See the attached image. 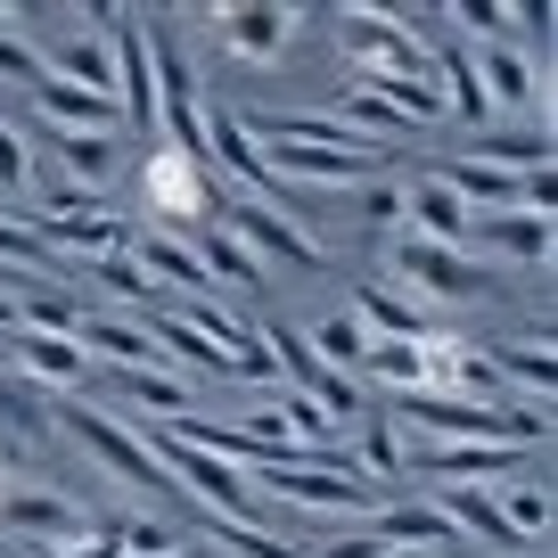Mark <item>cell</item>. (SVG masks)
I'll return each mask as SVG.
<instances>
[{"label": "cell", "instance_id": "7a4b0ae2", "mask_svg": "<svg viewBox=\"0 0 558 558\" xmlns=\"http://www.w3.org/2000/svg\"><path fill=\"white\" fill-rule=\"evenodd\" d=\"M337 41L362 66V83H411V74H436L427 41L402 25V9H337Z\"/></svg>", "mask_w": 558, "mask_h": 558}, {"label": "cell", "instance_id": "3957f363", "mask_svg": "<svg viewBox=\"0 0 558 558\" xmlns=\"http://www.w3.org/2000/svg\"><path fill=\"white\" fill-rule=\"evenodd\" d=\"M140 206L157 214L148 230H197V222H214V206H222V181H214V165H197V157H173V148H148L140 157Z\"/></svg>", "mask_w": 558, "mask_h": 558}, {"label": "cell", "instance_id": "d4e9b609", "mask_svg": "<svg viewBox=\"0 0 558 558\" xmlns=\"http://www.w3.org/2000/svg\"><path fill=\"white\" fill-rule=\"evenodd\" d=\"M0 197H9V206L34 197V140H25L9 116H0Z\"/></svg>", "mask_w": 558, "mask_h": 558}, {"label": "cell", "instance_id": "f1b7e54d", "mask_svg": "<svg viewBox=\"0 0 558 558\" xmlns=\"http://www.w3.org/2000/svg\"><path fill=\"white\" fill-rule=\"evenodd\" d=\"M0 427H17V436H50V411L25 378H0Z\"/></svg>", "mask_w": 558, "mask_h": 558}, {"label": "cell", "instance_id": "603a6c76", "mask_svg": "<svg viewBox=\"0 0 558 558\" xmlns=\"http://www.w3.org/2000/svg\"><path fill=\"white\" fill-rule=\"evenodd\" d=\"M90 279H99L116 304H132V313H165V288L148 271H140L132 255H107V263H90Z\"/></svg>", "mask_w": 558, "mask_h": 558}, {"label": "cell", "instance_id": "5b68a950", "mask_svg": "<svg viewBox=\"0 0 558 558\" xmlns=\"http://www.w3.org/2000/svg\"><path fill=\"white\" fill-rule=\"evenodd\" d=\"M214 214L230 222V239H239L246 255H279L288 271H329V246H320L288 206H255V197H230L222 190V206H214Z\"/></svg>", "mask_w": 558, "mask_h": 558}, {"label": "cell", "instance_id": "9a60e30c", "mask_svg": "<svg viewBox=\"0 0 558 558\" xmlns=\"http://www.w3.org/2000/svg\"><path fill=\"white\" fill-rule=\"evenodd\" d=\"M493 509H501V525L525 542V550H550V525H558V501H550V476H501L493 485Z\"/></svg>", "mask_w": 558, "mask_h": 558}, {"label": "cell", "instance_id": "52a82bcc", "mask_svg": "<svg viewBox=\"0 0 558 558\" xmlns=\"http://www.w3.org/2000/svg\"><path fill=\"white\" fill-rule=\"evenodd\" d=\"M263 485H271L279 501L329 509V518H378V485H362V476H345V469H313V460H271V469H263Z\"/></svg>", "mask_w": 558, "mask_h": 558}, {"label": "cell", "instance_id": "e0dca14e", "mask_svg": "<svg viewBox=\"0 0 558 558\" xmlns=\"http://www.w3.org/2000/svg\"><path fill=\"white\" fill-rule=\"evenodd\" d=\"M353 320L369 329V345H411V337H427V313H418L411 296H395V288H378V279L353 288Z\"/></svg>", "mask_w": 558, "mask_h": 558}, {"label": "cell", "instance_id": "4fadbf2b", "mask_svg": "<svg viewBox=\"0 0 558 558\" xmlns=\"http://www.w3.org/2000/svg\"><path fill=\"white\" fill-rule=\"evenodd\" d=\"M0 353H9V369H17V378H41V386H83V378H90V353L74 345V337L9 329V337H0Z\"/></svg>", "mask_w": 558, "mask_h": 558}, {"label": "cell", "instance_id": "8fae6325", "mask_svg": "<svg viewBox=\"0 0 558 558\" xmlns=\"http://www.w3.org/2000/svg\"><path fill=\"white\" fill-rule=\"evenodd\" d=\"M469 255L493 263V271H542L550 263V222L542 214H476L469 222Z\"/></svg>", "mask_w": 558, "mask_h": 558}, {"label": "cell", "instance_id": "83f0119b", "mask_svg": "<svg viewBox=\"0 0 558 558\" xmlns=\"http://www.w3.org/2000/svg\"><path fill=\"white\" fill-rule=\"evenodd\" d=\"M345 214H353V222H369V230H395L402 222V181H362V190L345 197Z\"/></svg>", "mask_w": 558, "mask_h": 558}, {"label": "cell", "instance_id": "30bf717a", "mask_svg": "<svg viewBox=\"0 0 558 558\" xmlns=\"http://www.w3.org/2000/svg\"><path fill=\"white\" fill-rule=\"evenodd\" d=\"M304 9H271V0H239V9H214V41H222L239 66H271L288 41H296Z\"/></svg>", "mask_w": 558, "mask_h": 558}, {"label": "cell", "instance_id": "9c48e42d", "mask_svg": "<svg viewBox=\"0 0 558 558\" xmlns=\"http://www.w3.org/2000/svg\"><path fill=\"white\" fill-rule=\"evenodd\" d=\"M0 525H9V542H83V534H99L90 525V509L83 501H66V493H50V485H17V493H0Z\"/></svg>", "mask_w": 558, "mask_h": 558}, {"label": "cell", "instance_id": "44dd1931", "mask_svg": "<svg viewBox=\"0 0 558 558\" xmlns=\"http://www.w3.org/2000/svg\"><path fill=\"white\" fill-rule=\"evenodd\" d=\"M116 386H123L148 418H157V427L190 411V378H181V369H116Z\"/></svg>", "mask_w": 558, "mask_h": 558}, {"label": "cell", "instance_id": "7402d4cb", "mask_svg": "<svg viewBox=\"0 0 558 558\" xmlns=\"http://www.w3.org/2000/svg\"><path fill=\"white\" fill-rule=\"evenodd\" d=\"M304 345H313V362H320V369H337V378H345V369H362V353H369V329H362L353 313H329L313 337H304Z\"/></svg>", "mask_w": 558, "mask_h": 558}, {"label": "cell", "instance_id": "ffe728a7", "mask_svg": "<svg viewBox=\"0 0 558 558\" xmlns=\"http://www.w3.org/2000/svg\"><path fill=\"white\" fill-rule=\"evenodd\" d=\"M493 362V378H518L534 402H550V386H558V362H550V337H501V345L485 353Z\"/></svg>", "mask_w": 558, "mask_h": 558}, {"label": "cell", "instance_id": "484cf974", "mask_svg": "<svg viewBox=\"0 0 558 558\" xmlns=\"http://www.w3.org/2000/svg\"><path fill=\"white\" fill-rule=\"evenodd\" d=\"M362 369L378 386H395V395H418V337H411V345H369Z\"/></svg>", "mask_w": 558, "mask_h": 558}, {"label": "cell", "instance_id": "7c38bea8", "mask_svg": "<svg viewBox=\"0 0 558 558\" xmlns=\"http://www.w3.org/2000/svg\"><path fill=\"white\" fill-rule=\"evenodd\" d=\"M74 345L99 353V362H116V369H165L157 329H148V320H123V313H83L74 320Z\"/></svg>", "mask_w": 558, "mask_h": 558}, {"label": "cell", "instance_id": "2e32d148", "mask_svg": "<svg viewBox=\"0 0 558 558\" xmlns=\"http://www.w3.org/2000/svg\"><path fill=\"white\" fill-rule=\"evenodd\" d=\"M469 74H476V90H485V107H534V99H542L525 50H509V41H476V50H469Z\"/></svg>", "mask_w": 558, "mask_h": 558}, {"label": "cell", "instance_id": "6da1fadb", "mask_svg": "<svg viewBox=\"0 0 558 558\" xmlns=\"http://www.w3.org/2000/svg\"><path fill=\"white\" fill-rule=\"evenodd\" d=\"M66 436L83 444V452L99 460V469L116 476V485L148 493V501H181V485L165 476V460L148 452V436H140V427H123L116 411H90V402H74V411H66Z\"/></svg>", "mask_w": 558, "mask_h": 558}, {"label": "cell", "instance_id": "8992f818", "mask_svg": "<svg viewBox=\"0 0 558 558\" xmlns=\"http://www.w3.org/2000/svg\"><path fill=\"white\" fill-rule=\"evenodd\" d=\"M255 140V132H246ZM255 157L271 181H313V190H362L386 173V148H304V140H255Z\"/></svg>", "mask_w": 558, "mask_h": 558}, {"label": "cell", "instance_id": "ba28073f", "mask_svg": "<svg viewBox=\"0 0 558 558\" xmlns=\"http://www.w3.org/2000/svg\"><path fill=\"white\" fill-rule=\"evenodd\" d=\"M402 469H427L436 485H501V476H525L534 469V452H518V444H402Z\"/></svg>", "mask_w": 558, "mask_h": 558}, {"label": "cell", "instance_id": "277c9868", "mask_svg": "<svg viewBox=\"0 0 558 558\" xmlns=\"http://www.w3.org/2000/svg\"><path fill=\"white\" fill-rule=\"evenodd\" d=\"M395 279H411L418 296H444V304H469V296L501 288V271L476 263L469 246H436V239H411V230L395 239Z\"/></svg>", "mask_w": 558, "mask_h": 558}, {"label": "cell", "instance_id": "d6986e66", "mask_svg": "<svg viewBox=\"0 0 558 558\" xmlns=\"http://www.w3.org/2000/svg\"><path fill=\"white\" fill-rule=\"evenodd\" d=\"M50 148H58V173H66L74 190L107 197V181H116V148H123L116 132H58Z\"/></svg>", "mask_w": 558, "mask_h": 558}, {"label": "cell", "instance_id": "5bb4252c", "mask_svg": "<svg viewBox=\"0 0 558 558\" xmlns=\"http://www.w3.org/2000/svg\"><path fill=\"white\" fill-rule=\"evenodd\" d=\"M402 222H411V239H436V246H469V222H476V214L460 206V197L444 190L436 173H411V181H402Z\"/></svg>", "mask_w": 558, "mask_h": 558}, {"label": "cell", "instance_id": "ac0fdd59", "mask_svg": "<svg viewBox=\"0 0 558 558\" xmlns=\"http://www.w3.org/2000/svg\"><path fill=\"white\" fill-rule=\"evenodd\" d=\"M34 107L58 123V132H116V140H123L116 99H99V90H74V83H50V74H41V83H34Z\"/></svg>", "mask_w": 558, "mask_h": 558}, {"label": "cell", "instance_id": "cb8c5ba5", "mask_svg": "<svg viewBox=\"0 0 558 558\" xmlns=\"http://www.w3.org/2000/svg\"><path fill=\"white\" fill-rule=\"evenodd\" d=\"M197 263H206V279H222V288H255V255L214 222H197Z\"/></svg>", "mask_w": 558, "mask_h": 558}, {"label": "cell", "instance_id": "4316f807", "mask_svg": "<svg viewBox=\"0 0 558 558\" xmlns=\"http://www.w3.org/2000/svg\"><path fill=\"white\" fill-rule=\"evenodd\" d=\"M0 263H17V279H50V246L34 239V222H0Z\"/></svg>", "mask_w": 558, "mask_h": 558}]
</instances>
